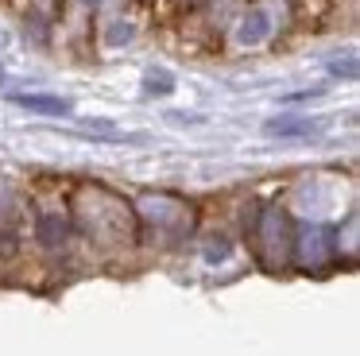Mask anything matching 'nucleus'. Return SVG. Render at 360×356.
Returning a JSON list of instances; mask_svg holds the SVG:
<instances>
[{
	"instance_id": "4",
	"label": "nucleus",
	"mask_w": 360,
	"mask_h": 356,
	"mask_svg": "<svg viewBox=\"0 0 360 356\" xmlns=\"http://www.w3.org/2000/svg\"><path fill=\"white\" fill-rule=\"evenodd\" d=\"M314 128H318L314 120H271L267 124V132H279V136H310Z\"/></svg>"
},
{
	"instance_id": "5",
	"label": "nucleus",
	"mask_w": 360,
	"mask_h": 356,
	"mask_svg": "<svg viewBox=\"0 0 360 356\" xmlns=\"http://www.w3.org/2000/svg\"><path fill=\"white\" fill-rule=\"evenodd\" d=\"M78 4H86V8H97V4H101V0H78Z\"/></svg>"
},
{
	"instance_id": "3",
	"label": "nucleus",
	"mask_w": 360,
	"mask_h": 356,
	"mask_svg": "<svg viewBox=\"0 0 360 356\" xmlns=\"http://www.w3.org/2000/svg\"><path fill=\"white\" fill-rule=\"evenodd\" d=\"M12 105L27 108V113H39V116H66V113H70V101H66V97H51V93H16Z\"/></svg>"
},
{
	"instance_id": "1",
	"label": "nucleus",
	"mask_w": 360,
	"mask_h": 356,
	"mask_svg": "<svg viewBox=\"0 0 360 356\" xmlns=\"http://www.w3.org/2000/svg\"><path fill=\"white\" fill-rule=\"evenodd\" d=\"M259 252H264V260L271 263V252H279L275 260L287 263L290 248H295V240H290V221L287 213H279V209H264V217H259Z\"/></svg>"
},
{
	"instance_id": "2",
	"label": "nucleus",
	"mask_w": 360,
	"mask_h": 356,
	"mask_svg": "<svg viewBox=\"0 0 360 356\" xmlns=\"http://www.w3.org/2000/svg\"><path fill=\"white\" fill-rule=\"evenodd\" d=\"M267 35H271V15H267L264 8H252V12H244V20L236 23V43H244V46L264 43Z\"/></svg>"
}]
</instances>
